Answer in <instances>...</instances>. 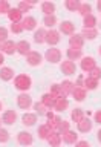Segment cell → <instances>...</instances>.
<instances>
[{
	"instance_id": "1",
	"label": "cell",
	"mask_w": 101,
	"mask_h": 147,
	"mask_svg": "<svg viewBox=\"0 0 101 147\" xmlns=\"http://www.w3.org/2000/svg\"><path fill=\"white\" fill-rule=\"evenodd\" d=\"M32 81L31 78L26 75V74H20V75L15 77V80H14V86H15V89L22 90V92H26L28 89L31 87Z\"/></svg>"
},
{
	"instance_id": "2",
	"label": "cell",
	"mask_w": 101,
	"mask_h": 147,
	"mask_svg": "<svg viewBox=\"0 0 101 147\" xmlns=\"http://www.w3.org/2000/svg\"><path fill=\"white\" fill-rule=\"evenodd\" d=\"M44 58H46V61H49V63H58V61H61V51L57 49V48H50V49L46 51Z\"/></svg>"
},
{
	"instance_id": "3",
	"label": "cell",
	"mask_w": 101,
	"mask_h": 147,
	"mask_svg": "<svg viewBox=\"0 0 101 147\" xmlns=\"http://www.w3.org/2000/svg\"><path fill=\"white\" fill-rule=\"evenodd\" d=\"M44 43H48L49 46H55V45H58V43H60V32H58V31H54V29L46 31Z\"/></svg>"
},
{
	"instance_id": "4",
	"label": "cell",
	"mask_w": 101,
	"mask_h": 147,
	"mask_svg": "<svg viewBox=\"0 0 101 147\" xmlns=\"http://www.w3.org/2000/svg\"><path fill=\"white\" fill-rule=\"evenodd\" d=\"M60 69H61V72L64 74V75H75V72H77L75 63L71 61V60L61 61V64H60Z\"/></svg>"
},
{
	"instance_id": "5",
	"label": "cell",
	"mask_w": 101,
	"mask_h": 147,
	"mask_svg": "<svg viewBox=\"0 0 101 147\" xmlns=\"http://www.w3.org/2000/svg\"><path fill=\"white\" fill-rule=\"evenodd\" d=\"M17 106L23 110H28L32 106V98L28 94H20L17 96Z\"/></svg>"
},
{
	"instance_id": "6",
	"label": "cell",
	"mask_w": 101,
	"mask_h": 147,
	"mask_svg": "<svg viewBox=\"0 0 101 147\" xmlns=\"http://www.w3.org/2000/svg\"><path fill=\"white\" fill-rule=\"evenodd\" d=\"M41 54L40 52H37V51H31L29 54L26 55V61L29 66H38V64L41 63Z\"/></svg>"
},
{
	"instance_id": "7",
	"label": "cell",
	"mask_w": 101,
	"mask_h": 147,
	"mask_svg": "<svg viewBox=\"0 0 101 147\" xmlns=\"http://www.w3.org/2000/svg\"><path fill=\"white\" fill-rule=\"evenodd\" d=\"M94 67H96V61L94 57H83L81 58V69L89 74Z\"/></svg>"
},
{
	"instance_id": "8",
	"label": "cell",
	"mask_w": 101,
	"mask_h": 147,
	"mask_svg": "<svg viewBox=\"0 0 101 147\" xmlns=\"http://www.w3.org/2000/svg\"><path fill=\"white\" fill-rule=\"evenodd\" d=\"M17 141H18L20 146H31L32 141H34V138H32V135L29 132H18Z\"/></svg>"
},
{
	"instance_id": "9",
	"label": "cell",
	"mask_w": 101,
	"mask_h": 147,
	"mask_svg": "<svg viewBox=\"0 0 101 147\" xmlns=\"http://www.w3.org/2000/svg\"><path fill=\"white\" fill-rule=\"evenodd\" d=\"M73 31H75V25H73L72 22L66 20V22H61V23H60V32H61V34H64V35H72Z\"/></svg>"
},
{
	"instance_id": "10",
	"label": "cell",
	"mask_w": 101,
	"mask_h": 147,
	"mask_svg": "<svg viewBox=\"0 0 101 147\" xmlns=\"http://www.w3.org/2000/svg\"><path fill=\"white\" fill-rule=\"evenodd\" d=\"M14 52H17V43H14L11 40H6L5 43H2V54L12 55Z\"/></svg>"
},
{
	"instance_id": "11",
	"label": "cell",
	"mask_w": 101,
	"mask_h": 147,
	"mask_svg": "<svg viewBox=\"0 0 101 147\" xmlns=\"http://www.w3.org/2000/svg\"><path fill=\"white\" fill-rule=\"evenodd\" d=\"M61 140L66 142V144H75L77 140H78V135H77L73 130H71V129H69V130H66V132L61 133Z\"/></svg>"
},
{
	"instance_id": "12",
	"label": "cell",
	"mask_w": 101,
	"mask_h": 147,
	"mask_svg": "<svg viewBox=\"0 0 101 147\" xmlns=\"http://www.w3.org/2000/svg\"><path fill=\"white\" fill-rule=\"evenodd\" d=\"M69 45H71V48L81 49L83 45H84V38L81 37V34H72L71 38H69Z\"/></svg>"
},
{
	"instance_id": "13",
	"label": "cell",
	"mask_w": 101,
	"mask_h": 147,
	"mask_svg": "<svg viewBox=\"0 0 101 147\" xmlns=\"http://www.w3.org/2000/svg\"><path fill=\"white\" fill-rule=\"evenodd\" d=\"M69 106V101L66 96H58L57 100H55V104H54V109L57 110V112H64V110L67 109Z\"/></svg>"
},
{
	"instance_id": "14",
	"label": "cell",
	"mask_w": 101,
	"mask_h": 147,
	"mask_svg": "<svg viewBox=\"0 0 101 147\" xmlns=\"http://www.w3.org/2000/svg\"><path fill=\"white\" fill-rule=\"evenodd\" d=\"M15 119H17V113L14 112V110H6V112L2 115V123L8 124V126L14 124V123H15Z\"/></svg>"
},
{
	"instance_id": "15",
	"label": "cell",
	"mask_w": 101,
	"mask_h": 147,
	"mask_svg": "<svg viewBox=\"0 0 101 147\" xmlns=\"http://www.w3.org/2000/svg\"><path fill=\"white\" fill-rule=\"evenodd\" d=\"M77 127H78V130L83 132V133H87V132H90L92 130V121L89 118H83L80 123H77Z\"/></svg>"
},
{
	"instance_id": "16",
	"label": "cell",
	"mask_w": 101,
	"mask_h": 147,
	"mask_svg": "<svg viewBox=\"0 0 101 147\" xmlns=\"http://www.w3.org/2000/svg\"><path fill=\"white\" fill-rule=\"evenodd\" d=\"M22 26H23V29H26V31H34L35 29V26H37V20L34 17H25L22 20Z\"/></svg>"
},
{
	"instance_id": "17",
	"label": "cell",
	"mask_w": 101,
	"mask_h": 147,
	"mask_svg": "<svg viewBox=\"0 0 101 147\" xmlns=\"http://www.w3.org/2000/svg\"><path fill=\"white\" fill-rule=\"evenodd\" d=\"M46 141L49 142V146H50V147H58L60 144H61V141H63V140H61V133H58V132H52Z\"/></svg>"
},
{
	"instance_id": "18",
	"label": "cell",
	"mask_w": 101,
	"mask_h": 147,
	"mask_svg": "<svg viewBox=\"0 0 101 147\" xmlns=\"http://www.w3.org/2000/svg\"><path fill=\"white\" fill-rule=\"evenodd\" d=\"M14 78V69L8 67V66H3L0 69V80L2 81H9Z\"/></svg>"
},
{
	"instance_id": "19",
	"label": "cell",
	"mask_w": 101,
	"mask_h": 147,
	"mask_svg": "<svg viewBox=\"0 0 101 147\" xmlns=\"http://www.w3.org/2000/svg\"><path fill=\"white\" fill-rule=\"evenodd\" d=\"M22 17L23 14L17 8H11V11L8 12V18L11 20V23H22Z\"/></svg>"
},
{
	"instance_id": "20",
	"label": "cell",
	"mask_w": 101,
	"mask_h": 147,
	"mask_svg": "<svg viewBox=\"0 0 101 147\" xmlns=\"http://www.w3.org/2000/svg\"><path fill=\"white\" fill-rule=\"evenodd\" d=\"M17 52L20 54V55H28L31 52V45H29V41H26V40H22V41H18L17 43Z\"/></svg>"
},
{
	"instance_id": "21",
	"label": "cell",
	"mask_w": 101,
	"mask_h": 147,
	"mask_svg": "<svg viewBox=\"0 0 101 147\" xmlns=\"http://www.w3.org/2000/svg\"><path fill=\"white\" fill-rule=\"evenodd\" d=\"M71 95L77 101H84V98H86V89H84V87H80V86H75Z\"/></svg>"
},
{
	"instance_id": "22",
	"label": "cell",
	"mask_w": 101,
	"mask_h": 147,
	"mask_svg": "<svg viewBox=\"0 0 101 147\" xmlns=\"http://www.w3.org/2000/svg\"><path fill=\"white\" fill-rule=\"evenodd\" d=\"M55 100H57V98H55V96L50 94V92H49V94H44L43 96H41V103H43L48 109H54Z\"/></svg>"
},
{
	"instance_id": "23",
	"label": "cell",
	"mask_w": 101,
	"mask_h": 147,
	"mask_svg": "<svg viewBox=\"0 0 101 147\" xmlns=\"http://www.w3.org/2000/svg\"><path fill=\"white\" fill-rule=\"evenodd\" d=\"M61 92H63V96H67L69 94H72V90H73V87H75V83H72L71 80H66V81H63L61 84Z\"/></svg>"
},
{
	"instance_id": "24",
	"label": "cell",
	"mask_w": 101,
	"mask_h": 147,
	"mask_svg": "<svg viewBox=\"0 0 101 147\" xmlns=\"http://www.w3.org/2000/svg\"><path fill=\"white\" fill-rule=\"evenodd\" d=\"M66 55H67V60H71V61H73V60H78L83 57L81 54V49H77V48H69L66 51Z\"/></svg>"
},
{
	"instance_id": "25",
	"label": "cell",
	"mask_w": 101,
	"mask_h": 147,
	"mask_svg": "<svg viewBox=\"0 0 101 147\" xmlns=\"http://www.w3.org/2000/svg\"><path fill=\"white\" fill-rule=\"evenodd\" d=\"M52 132H54V130L48 126V124H41V126L38 127V136L41 138V140H48L49 135H50Z\"/></svg>"
},
{
	"instance_id": "26",
	"label": "cell",
	"mask_w": 101,
	"mask_h": 147,
	"mask_svg": "<svg viewBox=\"0 0 101 147\" xmlns=\"http://www.w3.org/2000/svg\"><path fill=\"white\" fill-rule=\"evenodd\" d=\"M41 11L44 12V16H54L55 5L52 2H43V3H41Z\"/></svg>"
},
{
	"instance_id": "27",
	"label": "cell",
	"mask_w": 101,
	"mask_h": 147,
	"mask_svg": "<svg viewBox=\"0 0 101 147\" xmlns=\"http://www.w3.org/2000/svg\"><path fill=\"white\" fill-rule=\"evenodd\" d=\"M22 123L25 124V126H34L37 123V115L35 113H25L22 117Z\"/></svg>"
},
{
	"instance_id": "28",
	"label": "cell",
	"mask_w": 101,
	"mask_h": 147,
	"mask_svg": "<svg viewBox=\"0 0 101 147\" xmlns=\"http://www.w3.org/2000/svg\"><path fill=\"white\" fill-rule=\"evenodd\" d=\"M83 25H84L86 29H94V28L96 26V17L95 16H86L84 20H83Z\"/></svg>"
},
{
	"instance_id": "29",
	"label": "cell",
	"mask_w": 101,
	"mask_h": 147,
	"mask_svg": "<svg viewBox=\"0 0 101 147\" xmlns=\"http://www.w3.org/2000/svg\"><path fill=\"white\" fill-rule=\"evenodd\" d=\"M83 38H87V40H95L96 37H98V31H96V28H94V29H83V34H81Z\"/></svg>"
},
{
	"instance_id": "30",
	"label": "cell",
	"mask_w": 101,
	"mask_h": 147,
	"mask_svg": "<svg viewBox=\"0 0 101 147\" xmlns=\"http://www.w3.org/2000/svg\"><path fill=\"white\" fill-rule=\"evenodd\" d=\"M80 5L81 3L78 2V0H66V2H64V6H66V9L71 12L78 11V9H80Z\"/></svg>"
},
{
	"instance_id": "31",
	"label": "cell",
	"mask_w": 101,
	"mask_h": 147,
	"mask_svg": "<svg viewBox=\"0 0 101 147\" xmlns=\"http://www.w3.org/2000/svg\"><path fill=\"white\" fill-rule=\"evenodd\" d=\"M84 117H86V115H84V110H83V109H73L72 113H71L72 121H75V123H80Z\"/></svg>"
},
{
	"instance_id": "32",
	"label": "cell",
	"mask_w": 101,
	"mask_h": 147,
	"mask_svg": "<svg viewBox=\"0 0 101 147\" xmlns=\"http://www.w3.org/2000/svg\"><path fill=\"white\" fill-rule=\"evenodd\" d=\"M96 86H98V81L92 80V78H89V77H86V78H84L83 87H84L86 90H94V89H96Z\"/></svg>"
},
{
	"instance_id": "33",
	"label": "cell",
	"mask_w": 101,
	"mask_h": 147,
	"mask_svg": "<svg viewBox=\"0 0 101 147\" xmlns=\"http://www.w3.org/2000/svg\"><path fill=\"white\" fill-rule=\"evenodd\" d=\"M44 38H46V31L44 29H38V31L34 32V41L37 45L44 43Z\"/></svg>"
},
{
	"instance_id": "34",
	"label": "cell",
	"mask_w": 101,
	"mask_h": 147,
	"mask_svg": "<svg viewBox=\"0 0 101 147\" xmlns=\"http://www.w3.org/2000/svg\"><path fill=\"white\" fill-rule=\"evenodd\" d=\"M43 23H44L46 28H50V29H52V28L57 25V17H55V14H54V16H44Z\"/></svg>"
},
{
	"instance_id": "35",
	"label": "cell",
	"mask_w": 101,
	"mask_h": 147,
	"mask_svg": "<svg viewBox=\"0 0 101 147\" xmlns=\"http://www.w3.org/2000/svg\"><path fill=\"white\" fill-rule=\"evenodd\" d=\"M32 5H34V2H20V3H18V6H17V9L22 14L23 12H29L31 8H32Z\"/></svg>"
},
{
	"instance_id": "36",
	"label": "cell",
	"mask_w": 101,
	"mask_h": 147,
	"mask_svg": "<svg viewBox=\"0 0 101 147\" xmlns=\"http://www.w3.org/2000/svg\"><path fill=\"white\" fill-rule=\"evenodd\" d=\"M78 12H80L83 17L90 16V12H92V6H90L89 3H81V5H80V9H78Z\"/></svg>"
},
{
	"instance_id": "37",
	"label": "cell",
	"mask_w": 101,
	"mask_h": 147,
	"mask_svg": "<svg viewBox=\"0 0 101 147\" xmlns=\"http://www.w3.org/2000/svg\"><path fill=\"white\" fill-rule=\"evenodd\" d=\"M87 77L92 78V80H95V81H98L100 78H101V67H98V66L94 67V69L89 72V75H87Z\"/></svg>"
},
{
	"instance_id": "38",
	"label": "cell",
	"mask_w": 101,
	"mask_h": 147,
	"mask_svg": "<svg viewBox=\"0 0 101 147\" xmlns=\"http://www.w3.org/2000/svg\"><path fill=\"white\" fill-rule=\"evenodd\" d=\"M34 109H35V112L38 113V115H46V113H48V107H46V106L41 103V101H40V103H35V104H34Z\"/></svg>"
},
{
	"instance_id": "39",
	"label": "cell",
	"mask_w": 101,
	"mask_h": 147,
	"mask_svg": "<svg viewBox=\"0 0 101 147\" xmlns=\"http://www.w3.org/2000/svg\"><path fill=\"white\" fill-rule=\"evenodd\" d=\"M71 129V123H67V121H64V119H61L58 124V127H57V130L55 132H58V133H63V132H66Z\"/></svg>"
},
{
	"instance_id": "40",
	"label": "cell",
	"mask_w": 101,
	"mask_h": 147,
	"mask_svg": "<svg viewBox=\"0 0 101 147\" xmlns=\"http://www.w3.org/2000/svg\"><path fill=\"white\" fill-rule=\"evenodd\" d=\"M50 94H52L55 98H58V96H63L61 86H60V84H52V86H50Z\"/></svg>"
},
{
	"instance_id": "41",
	"label": "cell",
	"mask_w": 101,
	"mask_h": 147,
	"mask_svg": "<svg viewBox=\"0 0 101 147\" xmlns=\"http://www.w3.org/2000/svg\"><path fill=\"white\" fill-rule=\"evenodd\" d=\"M60 121H61V118H60V117H54L52 119H49V121H48V126L55 132V130H57V127H58V124H60Z\"/></svg>"
},
{
	"instance_id": "42",
	"label": "cell",
	"mask_w": 101,
	"mask_h": 147,
	"mask_svg": "<svg viewBox=\"0 0 101 147\" xmlns=\"http://www.w3.org/2000/svg\"><path fill=\"white\" fill-rule=\"evenodd\" d=\"M11 11V6H9V3L6 2V0H0V14H6Z\"/></svg>"
},
{
	"instance_id": "43",
	"label": "cell",
	"mask_w": 101,
	"mask_h": 147,
	"mask_svg": "<svg viewBox=\"0 0 101 147\" xmlns=\"http://www.w3.org/2000/svg\"><path fill=\"white\" fill-rule=\"evenodd\" d=\"M25 31L22 26V23H12L11 25V32H14V34H22V32Z\"/></svg>"
},
{
	"instance_id": "44",
	"label": "cell",
	"mask_w": 101,
	"mask_h": 147,
	"mask_svg": "<svg viewBox=\"0 0 101 147\" xmlns=\"http://www.w3.org/2000/svg\"><path fill=\"white\" fill-rule=\"evenodd\" d=\"M9 140V133L8 130H5V129H0V144H5V142H8Z\"/></svg>"
},
{
	"instance_id": "45",
	"label": "cell",
	"mask_w": 101,
	"mask_h": 147,
	"mask_svg": "<svg viewBox=\"0 0 101 147\" xmlns=\"http://www.w3.org/2000/svg\"><path fill=\"white\" fill-rule=\"evenodd\" d=\"M6 40H8V29L0 26V43H5Z\"/></svg>"
},
{
	"instance_id": "46",
	"label": "cell",
	"mask_w": 101,
	"mask_h": 147,
	"mask_svg": "<svg viewBox=\"0 0 101 147\" xmlns=\"http://www.w3.org/2000/svg\"><path fill=\"white\" fill-rule=\"evenodd\" d=\"M75 147H90V144L87 141H77L75 142Z\"/></svg>"
},
{
	"instance_id": "47",
	"label": "cell",
	"mask_w": 101,
	"mask_h": 147,
	"mask_svg": "<svg viewBox=\"0 0 101 147\" xmlns=\"http://www.w3.org/2000/svg\"><path fill=\"white\" fill-rule=\"evenodd\" d=\"M94 118H95V123L101 124V110H96L95 115H94Z\"/></svg>"
},
{
	"instance_id": "48",
	"label": "cell",
	"mask_w": 101,
	"mask_h": 147,
	"mask_svg": "<svg viewBox=\"0 0 101 147\" xmlns=\"http://www.w3.org/2000/svg\"><path fill=\"white\" fill-rule=\"evenodd\" d=\"M3 63H5V57H3V54L0 52V67H3Z\"/></svg>"
},
{
	"instance_id": "49",
	"label": "cell",
	"mask_w": 101,
	"mask_h": 147,
	"mask_svg": "<svg viewBox=\"0 0 101 147\" xmlns=\"http://www.w3.org/2000/svg\"><path fill=\"white\" fill-rule=\"evenodd\" d=\"M96 138H98V141L101 142V129H100V130H98V133H96Z\"/></svg>"
},
{
	"instance_id": "50",
	"label": "cell",
	"mask_w": 101,
	"mask_h": 147,
	"mask_svg": "<svg viewBox=\"0 0 101 147\" xmlns=\"http://www.w3.org/2000/svg\"><path fill=\"white\" fill-rule=\"evenodd\" d=\"M96 8H98V11L101 12V0H100V2H98V5H96Z\"/></svg>"
},
{
	"instance_id": "51",
	"label": "cell",
	"mask_w": 101,
	"mask_h": 147,
	"mask_svg": "<svg viewBox=\"0 0 101 147\" xmlns=\"http://www.w3.org/2000/svg\"><path fill=\"white\" fill-rule=\"evenodd\" d=\"M0 126H2V118H0Z\"/></svg>"
},
{
	"instance_id": "52",
	"label": "cell",
	"mask_w": 101,
	"mask_h": 147,
	"mask_svg": "<svg viewBox=\"0 0 101 147\" xmlns=\"http://www.w3.org/2000/svg\"><path fill=\"white\" fill-rule=\"evenodd\" d=\"M0 51H2V43H0Z\"/></svg>"
},
{
	"instance_id": "53",
	"label": "cell",
	"mask_w": 101,
	"mask_h": 147,
	"mask_svg": "<svg viewBox=\"0 0 101 147\" xmlns=\"http://www.w3.org/2000/svg\"><path fill=\"white\" fill-rule=\"evenodd\" d=\"M0 110H2V103H0Z\"/></svg>"
},
{
	"instance_id": "54",
	"label": "cell",
	"mask_w": 101,
	"mask_h": 147,
	"mask_svg": "<svg viewBox=\"0 0 101 147\" xmlns=\"http://www.w3.org/2000/svg\"><path fill=\"white\" fill-rule=\"evenodd\" d=\"M100 54H101V46H100Z\"/></svg>"
}]
</instances>
